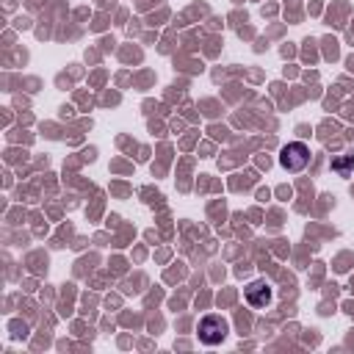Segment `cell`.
Listing matches in <instances>:
<instances>
[{"label": "cell", "mask_w": 354, "mask_h": 354, "mask_svg": "<svg viewBox=\"0 0 354 354\" xmlns=\"http://www.w3.org/2000/svg\"><path fill=\"white\" fill-rule=\"evenodd\" d=\"M307 163H310V147H307L304 141H290V144L282 147V152H279V166H282L285 171L299 174V171L307 169Z\"/></svg>", "instance_id": "cell-1"}, {"label": "cell", "mask_w": 354, "mask_h": 354, "mask_svg": "<svg viewBox=\"0 0 354 354\" xmlns=\"http://www.w3.org/2000/svg\"><path fill=\"white\" fill-rule=\"evenodd\" d=\"M332 169L340 174V177H348L354 171V155H343V158H335L332 160Z\"/></svg>", "instance_id": "cell-4"}, {"label": "cell", "mask_w": 354, "mask_h": 354, "mask_svg": "<svg viewBox=\"0 0 354 354\" xmlns=\"http://www.w3.org/2000/svg\"><path fill=\"white\" fill-rule=\"evenodd\" d=\"M227 332H230L227 318H221V315H216V313L205 315V318L199 321V326H196L199 343H205V346H218V343L227 337Z\"/></svg>", "instance_id": "cell-2"}, {"label": "cell", "mask_w": 354, "mask_h": 354, "mask_svg": "<svg viewBox=\"0 0 354 354\" xmlns=\"http://www.w3.org/2000/svg\"><path fill=\"white\" fill-rule=\"evenodd\" d=\"M243 296H246V304H249V307L263 310V307L271 304V299H274V288H271L266 279H254V282H249V285L243 288Z\"/></svg>", "instance_id": "cell-3"}]
</instances>
